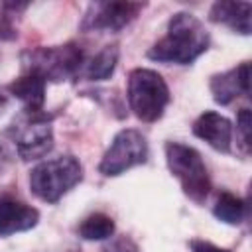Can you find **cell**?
<instances>
[{"label":"cell","instance_id":"22","mask_svg":"<svg viewBox=\"0 0 252 252\" xmlns=\"http://www.w3.org/2000/svg\"><path fill=\"white\" fill-rule=\"evenodd\" d=\"M6 104V96L4 94H0V106H4Z\"/></svg>","mask_w":252,"mask_h":252},{"label":"cell","instance_id":"1","mask_svg":"<svg viewBox=\"0 0 252 252\" xmlns=\"http://www.w3.org/2000/svg\"><path fill=\"white\" fill-rule=\"evenodd\" d=\"M209 32L203 22L189 12H177L167 22L165 35L156 41L148 57L159 63L189 65L209 49Z\"/></svg>","mask_w":252,"mask_h":252},{"label":"cell","instance_id":"8","mask_svg":"<svg viewBox=\"0 0 252 252\" xmlns=\"http://www.w3.org/2000/svg\"><path fill=\"white\" fill-rule=\"evenodd\" d=\"M144 8L140 2H93L81 22L85 32H118Z\"/></svg>","mask_w":252,"mask_h":252},{"label":"cell","instance_id":"5","mask_svg":"<svg viewBox=\"0 0 252 252\" xmlns=\"http://www.w3.org/2000/svg\"><path fill=\"white\" fill-rule=\"evenodd\" d=\"M51 114L43 110H24L8 128L10 138L16 144L18 156L24 161L39 159L53 148Z\"/></svg>","mask_w":252,"mask_h":252},{"label":"cell","instance_id":"2","mask_svg":"<svg viewBox=\"0 0 252 252\" xmlns=\"http://www.w3.org/2000/svg\"><path fill=\"white\" fill-rule=\"evenodd\" d=\"M83 179V165L75 156H59L35 165L30 173L32 193L45 201L57 203L69 189Z\"/></svg>","mask_w":252,"mask_h":252},{"label":"cell","instance_id":"11","mask_svg":"<svg viewBox=\"0 0 252 252\" xmlns=\"http://www.w3.org/2000/svg\"><path fill=\"white\" fill-rule=\"evenodd\" d=\"M37 220H39L37 209L14 199L0 201V236L30 230L37 224Z\"/></svg>","mask_w":252,"mask_h":252},{"label":"cell","instance_id":"15","mask_svg":"<svg viewBox=\"0 0 252 252\" xmlns=\"http://www.w3.org/2000/svg\"><path fill=\"white\" fill-rule=\"evenodd\" d=\"M244 213H246L244 201L232 193H226V191L219 195V199L213 207V215L226 224H240L244 219Z\"/></svg>","mask_w":252,"mask_h":252},{"label":"cell","instance_id":"10","mask_svg":"<svg viewBox=\"0 0 252 252\" xmlns=\"http://www.w3.org/2000/svg\"><path fill=\"white\" fill-rule=\"evenodd\" d=\"M193 134L201 140H205L211 148L217 152L228 154L230 144H232V124L226 116L215 112V110H205L195 122H193Z\"/></svg>","mask_w":252,"mask_h":252},{"label":"cell","instance_id":"13","mask_svg":"<svg viewBox=\"0 0 252 252\" xmlns=\"http://www.w3.org/2000/svg\"><path fill=\"white\" fill-rule=\"evenodd\" d=\"M45 79L37 73L26 71L22 77L14 79L8 85V91L24 102V110H43L45 102Z\"/></svg>","mask_w":252,"mask_h":252},{"label":"cell","instance_id":"18","mask_svg":"<svg viewBox=\"0 0 252 252\" xmlns=\"http://www.w3.org/2000/svg\"><path fill=\"white\" fill-rule=\"evenodd\" d=\"M189 248H191V252H232L226 248H219L209 240H199V238L189 240Z\"/></svg>","mask_w":252,"mask_h":252},{"label":"cell","instance_id":"17","mask_svg":"<svg viewBox=\"0 0 252 252\" xmlns=\"http://www.w3.org/2000/svg\"><path fill=\"white\" fill-rule=\"evenodd\" d=\"M236 132L240 138V146L244 148V152L250 150V110L242 108L236 116Z\"/></svg>","mask_w":252,"mask_h":252},{"label":"cell","instance_id":"21","mask_svg":"<svg viewBox=\"0 0 252 252\" xmlns=\"http://www.w3.org/2000/svg\"><path fill=\"white\" fill-rule=\"evenodd\" d=\"M8 161H10V154H8L6 146H4V142L0 140V171H4V167L8 165Z\"/></svg>","mask_w":252,"mask_h":252},{"label":"cell","instance_id":"7","mask_svg":"<svg viewBox=\"0 0 252 252\" xmlns=\"http://www.w3.org/2000/svg\"><path fill=\"white\" fill-rule=\"evenodd\" d=\"M148 159V142L138 130H120L104 152L98 171L106 177L124 173L126 169L140 165Z\"/></svg>","mask_w":252,"mask_h":252},{"label":"cell","instance_id":"19","mask_svg":"<svg viewBox=\"0 0 252 252\" xmlns=\"http://www.w3.org/2000/svg\"><path fill=\"white\" fill-rule=\"evenodd\" d=\"M102 252H138V248H136V244H134L132 240H128V238H120V240L112 242L108 248H104Z\"/></svg>","mask_w":252,"mask_h":252},{"label":"cell","instance_id":"14","mask_svg":"<svg viewBox=\"0 0 252 252\" xmlns=\"http://www.w3.org/2000/svg\"><path fill=\"white\" fill-rule=\"evenodd\" d=\"M118 63V47L116 45H106L102 47L85 67V77L91 81H104L108 79Z\"/></svg>","mask_w":252,"mask_h":252},{"label":"cell","instance_id":"16","mask_svg":"<svg viewBox=\"0 0 252 252\" xmlns=\"http://www.w3.org/2000/svg\"><path fill=\"white\" fill-rule=\"evenodd\" d=\"M114 220L104 213H93L79 224V236L85 240H104L112 236Z\"/></svg>","mask_w":252,"mask_h":252},{"label":"cell","instance_id":"4","mask_svg":"<svg viewBox=\"0 0 252 252\" xmlns=\"http://www.w3.org/2000/svg\"><path fill=\"white\" fill-rule=\"evenodd\" d=\"M165 159H167L169 171L181 183L183 193L191 201L203 203L211 193V179L201 154L191 146H185L179 142H167Z\"/></svg>","mask_w":252,"mask_h":252},{"label":"cell","instance_id":"9","mask_svg":"<svg viewBox=\"0 0 252 252\" xmlns=\"http://www.w3.org/2000/svg\"><path fill=\"white\" fill-rule=\"evenodd\" d=\"M209 87H211L215 102L219 104H230L240 94L248 96L250 94V65L244 61L230 71L213 75L209 81Z\"/></svg>","mask_w":252,"mask_h":252},{"label":"cell","instance_id":"20","mask_svg":"<svg viewBox=\"0 0 252 252\" xmlns=\"http://www.w3.org/2000/svg\"><path fill=\"white\" fill-rule=\"evenodd\" d=\"M0 37H2V39L14 37V30H12V26L8 24V16H6V14H0Z\"/></svg>","mask_w":252,"mask_h":252},{"label":"cell","instance_id":"3","mask_svg":"<svg viewBox=\"0 0 252 252\" xmlns=\"http://www.w3.org/2000/svg\"><path fill=\"white\" fill-rule=\"evenodd\" d=\"M128 104L142 122H156L169 104V89L163 77L152 69H132L128 75Z\"/></svg>","mask_w":252,"mask_h":252},{"label":"cell","instance_id":"12","mask_svg":"<svg viewBox=\"0 0 252 252\" xmlns=\"http://www.w3.org/2000/svg\"><path fill=\"white\" fill-rule=\"evenodd\" d=\"M250 14H252L250 2L220 0L211 6L209 20L215 24H224L242 35H248L250 33Z\"/></svg>","mask_w":252,"mask_h":252},{"label":"cell","instance_id":"6","mask_svg":"<svg viewBox=\"0 0 252 252\" xmlns=\"http://www.w3.org/2000/svg\"><path fill=\"white\" fill-rule=\"evenodd\" d=\"M83 65V49L75 43L41 47L24 53L26 71L37 73L45 81H65L73 77Z\"/></svg>","mask_w":252,"mask_h":252}]
</instances>
